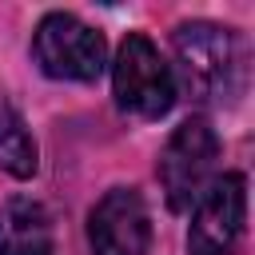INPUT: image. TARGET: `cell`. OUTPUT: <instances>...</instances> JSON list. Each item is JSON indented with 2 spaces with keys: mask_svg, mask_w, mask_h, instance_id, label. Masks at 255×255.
<instances>
[{
  "mask_svg": "<svg viewBox=\"0 0 255 255\" xmlns=\"http://www.w3.org/2000/svg\"><path fill=\"white\" fill-rule=\"evenodd\" d=\"M171 80L195 104H227L243 92L247 80V48L235 28L191 20L171 32Z\"/></svg>",
  "mask_w": 255,
  "mask_h": 255,
  "instance_id": "6da1fadb",
  "label": "cell"
},
{
  "mask_svg": "<svg viewBox=\"0 0 255 255\" xmlns=\"http://www.w3.org/2000/svg\"><path fill=\"white\" fill-rule=\"evenodd\" d=\"M215 159H219V135L203 116H191L171 131V139L163 143L159 163H155V175H159V187H163V199L171 211L183 215L199 203V195L219 175Z\"/></svg>",
  "mask_w": 255,
  "mask_h": 255,
  "instance_id": "7a4b0ae2",
  "label": "cell"
},
{
  "mask_svg": "<svg viewBox=\"0 0 255 255\" xmlns=\"http://www.w3.org/2000/svg\"><path fill=\"white\" fill-rule=\"evenodd\" d=\"M112 96H116L120 112H128L135 120H159L171 112V104H175L171 64L159 56V48L143 32L124 36L116 64H112Z\"/></svg>",
  "mask_w": 255,
  "mask_h": 255,
  "instance_id": "3957f363",
  "label": "cell"
},
{
  "mask_svg": "<svg viewBox=\"0 0 255 255\" xmlns=\"http://www.w3.org/2000/svg\"><path fill=\"white\" fill-rule=\"evenodd\" d=\"M32 60L52 80L92 84L104 72V64H108V44L80 16H72V12H48L36 24V36H32Z\"/></svg>",
  "mask_w": 255,
  "mask_h": 255,
  "instance_id": "277c9868",
  "label": "cell"
},
{
  "mask_svg": "<svg viewBox=\"0 0 255 255\" xmlns=\"http://www.w3.org/2000/svg\"><path fill=\"white\" fill-rule=\"evenodd\" d=\"M247 223V179L243 171H223L191 207L187 255H235Z\"/></svg>",
  "mask_w": 255,
  "mask_h": 255,
  "instance_id": "5b68a950",
  "label": "cell"
},
{
  "mask_svg": "<svg viewBox=\"0 0 255 255\" xmlns=\"http://www.w3.org/2000/svg\"><path fill=\"white\" fill-rule=\"evenodd\" d=\"M88 243L96 255H147L151 215L135 187H112L88 215Z\"/></svg>",
  "mask_w": 255,
  "mask_h": 255,
  "instance_id": "8992f818",
  "label": "cell"
},
{
  "mask_svg": "<svg viewBox=\"0 0 255 255\" xmlns=\"http://www.w3.org/2000/svg\"><path fill=\"white\" fill-rule=\"evenodd\" d=\"M56 231L40 199L12 195L0 207V255H52Z\"/></svg>",
  "mask_w": 255,
  "mask_h": 255,
  "instance_id": "52a82bcc",
  "label": "cell"
},
{
  "mask_svg": "<svg viewBox=\"0 0 255 255\" xmlns=\"http://www.w3.org/2000/svg\"><path fill=\"white\" fill-rule=\"evenodd\" d=\"M0 167L16 179H28L36 171V139L8 104H0Z\"/></svg>",
  "mask_w": 255,
  "mask_h": 255,
  "instance_id": "ba28073f",
  "label": "cell"
}]
</instances>
